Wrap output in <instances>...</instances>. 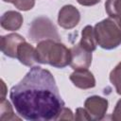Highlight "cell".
Listing matches in <instances>:
<instances>
[{
    "instance_id": "obj_1",
    "label": "cell",
    "mask_w": 121,
    "mask_h": 121,
    "mask_svg": "<svg viewBox=\"0 0 121 121\" xmlns=\"http://www.w3.org/2000/svg\"><path fill=\"white\" fill-rule=\"evenodd\" d=\"M9 97L18 114L30 121L57 120L64 107L53 75L40 66H33L10 89Z\"/></svg>"
},
{
    "instance_id": "obj_2",
    "label": "cell",
    "mask_w": 121,
    "mask_h": 121,
    "mask_svg": "<svg viewBox=\"0 0 121 121\" xmlns=\"http://www.w3.org/2000/svg\"><path fill=\"white\" fill-rule=\"evenodd\" d=\"M37 62L50 64L56 68H64L70 64L71 52L63 43L53 40L38 43L36 47Z\"/></svg>"
},
{
    "instance_id": "obj_3",
    "label": "cell",
    "mask_w": 121,
    "mask_h": 121,
    "mask_svg": "<svg viewBox=\"0 0 121 121\" xmlns=\"http://www.w3.org/2000/svg\"><path fill=\"white\" fill-rule=\"evenodd\" d=\"M97 44L107 50L116 48L121 44V16L108 17L98 22L95 27Z\"/></svg>"
},
{
    "instance_id": "obj_4",
    "label": "cell",
    "mask_w": 121,
    "mask_h": 121,
    "mask_svg": "<svg viewBox=\"0 0 121 121\" xmlns=\"http://www.w3.org/2000/svg\"><path fill=\"white\" fill-rule=\"evenodd\" d=\"M28 36L34 43H40L45 40H53L56 42L60 41L56 26L51 20L45 16L37 17L32 21L28 29Z\"/></svg>"
},
{
    "instance_id": "obj_5",
    "label": "cell",
    "mask_w": 121,
    "mask_h": 121,
    "mask_svg": "<svg viewBox=\"0 0 121 121\" xmlns=\"http://www.w3.org/2000/svg\"><path fill=\"white\" fill-rule=\"evenodd\" d=\"M71 60L70 66L74 70L88 69L92 63V52L84 49L79 43L70 48Z\"/></svg>"
},
{
    "instance_id": "obj_6",
    "label": "cell",
    "mask_w": 121,
    "mask_h": 121,
    "mask_svg": "<svg viewBox=\"0 0 121 121\" xmlns=\"http://www.w3.org/2000/svg\"><path fill=\"white\" fill-rule=\"evenodd\" d=\"M84 108L92 120H101L107 112L108 100L98 95H93L85 100Z\"/></svg>"
},
{
    "instance_id": "obj_7",
    "label": "cell",
    "mask_w": 121,
    "mask_h": 121,
    "mask_svg": "<svg viewBox=\"0 0 121 121\" xmlns=\"http://www.w3.org/2000/svg\"><path fill=\"white\" fill-rule=\"evenodd\" d=\"M79 20L80 13L78 9L72 5H65L59 11L58 23L62 28L71 29L79 23Z\"/></svg>"
},
{
    "instance_id": "obj_8",
    "label": "cell",
    "mask_w": 121,
    "mask_h": 121,
    "mask_svg": "<svg viewBox=\"0 0 121 121\" xmlns=\"http://www.w3.org/2000/svg\"><path fill=\"white\" fill-rule=\"evenodd\" d=\"M25 38L17 33H10L1 37V51L9 58H17L18 46L25 42Z\"/></svg>"
},
{
    "instance_id": "obj_9",
    "label": "cell",
    "mask_w": 121,
    "mask_h": 121,
    "mask_svg": "<svg viewBox=\"0 0 121 121\" xmlns=\"http://www.w3.org/2000/svg\"><path fill=\"white\" fill-rule=\"evenodd\" d=\"M70 80L79 89H91L95 86V79L94 75L88 69L75 70L70 75Z\"/></svg>"
},
{
    "instance_id": "obj_10",
    "label": "cell",
    "mask_w": 121,
    "mask_h": 121,
    "mask_svg": "<svg viewBox=\"0 0 121 121\" xmlns=\"http://www.w3.org/2000/svg\"><path fill=\"white\" fill-rule=\"evenodd\" d=\"M21 63L26 66H32L35 62H37L36 58V48H34L31 44L23 42L17 49V58Z\"/></svg>"
},
{
    "instance_id": "obj_11",
    "label": "cell",
    "mask_w": 121,
    "mask_h": 121,
    "mask_svg": "<svg viewBox=\"0 0 121 121\" xmlns=\"http://www.w3.org/2000/svg\"><path fill=\"white\" fill-rule=\"evenodd\" d=\"M23 24V16L21 13L9 10L5 12L1 17V26L6 30L15 31L18 30Z\"/></svg>"
},
{
    "instance_id": "obj_12",
    "label": "cell",
    "mask_w": 121,
    "mask_h": 121,
    "mask_svg": "<svg viewBox=\"0 0 121 121\" xmlns=\"http://www.w3.org/2000/svg\"><path fill=\"white\" fill-rule=\"evenodd\" d=\"M79 44L86 50L93 52L95 50L97 43L95 36L94 27L91 26H86L81 32V40L79 42Z\"/></svg>"
},
{
    "instance_id": "obj_13",
    "label": "cell",
    "mask_w": 121,
    "mask_h": 121,
    "mask_svg": "<svg viewBox=\"0 0 121 121\" xmlns=\"http://www.w3.org/2000/svg\"><path fill=\"white\" fill-rule=\"evenodd\" d=\"M0 120H20V118L14 114L10 103L5 98L1 99L0 102Z\"/></svg>"
},
{
    "instance_id": "obj_14",
    "label": "cell",
    "mask_w": 121,
    "mask_h": 121,
    "mask_svg": "<svg viewBox=\"0 0 121 121\" xmlns=\"http://www.w3.org/2000/svg\"><path fill=\"white\" fill-rule=\"evenodd\" d=\"M105 9L110 17L121 16V0H106Z\"/></svg>"
},
{
    "instance_id": "obj_15",
    "label": "cell",
    "mask_w": 121,
    "mask_h": 121,
    "mask_svg": "<svg viewBox=\"0 0 121 121\" xmlns=\"http://www.w3.org/2000/svg\"><path fill=\"white\" fill-rule=\"evenodd\" d=\"M110 80L115 87L116 93L121 95V61L112 70L110 74Z\"/></svg>"
},
{
    "instance_id": "obj_16",
    "label": "cell",
    "mask_w": 121,
    "mask_h": 121,
    "mask_svg": "<svg viewBox=\"0 0 121 121\" xmlns=\"http://www.w3.org/2000/svg\"><path fill=\"white\" fill-rule=\"evenodd\" d=\"M12 4L20 10H29L35 5V0H12Z\"/></svg>"
},
{
    "instance_id": "obj_17",
    "label": "cell",
    "mask_w": 121,
    "mask_h": 121,
    "mask_svg": "<svg viewBox=\"0 0 121 121\" xmlns=\"http://www.w3.org/2000/svg\"><path fill=\"white\" fill-rule=\"evenodd\" d=\"M74 119L76 120H92L90 115L88 114L87 111L85 110V108H78L76 111V115L74 117Z\"/></svg>"
},
{
    "instance_id": "obj_18",
    "label": "cell",
    "mask_w": 121,
    "mask_h": 121,
    "mask_svg": "<svg viewBox=\"0 0 121 121\" xmlns=\"http://www.w3.org/2000/svg\"><path fill=\"white\" fill-rule=\"evenodd\" d=\"M73 119H74V117H73V113H72L71 110L68 108H65V107L62 108V110L60 111V112L57 118V120H73Z\"/></svg>"
},
{
    "instance_id": "obj_19",
    "label": "cell",
    "mask_w": 121,
    "mask_h": 121,
    "mask_svg": "<svg viewBox=\"0 0 121 121\" xmlns=\"http://www.w3.org/2000/svg\"><path fill=\"white\" fill-rule=\"evenodd\" d=\"M112 118L114 121H121V99H119L116 103L113 112L112 114Z\"/></svg>"
},
{
    "instance_id": "obj_20",
    "label": "cell",
    "mask_w": 121,
    "mask_h": 121,
    "mask_svg": "<svg viewBox=\"0 0 121 121\" xmlns=\"http://www.w3.org/2000/svg\"><path fill=\"white\" fill-rule=\"evenodd\" d=\"M78 4L82 5V6H94L96 5L98 2H100V0H77Z\"/></svg>"
},
{
    "instance_id": "obj_21",
    "label": "cell",
    "mask_w": 121,
    "mask_h": 121,
    "mask_svg": "<svg viewBox=\"0 0 121 121\" xmlns=\"http://www.w3.org/2000/svg\"><path fill=\"white\" fill-rule=\"evenodd\" d=\"M1 85H2V92H1V99L5 98V94H6V86H5V83L3 80H1Z\"/></svg>"
},
{
    "instance_id": "obj_22",
    "label": "cell",
    "mask_w": 121,
    "mask_h": 121,
    "mask_svg": "<svg viewBox=\"0 0 121 121\" xmlns=\"http://www.w3.org/2000/svg\"><path fill=\"white\" fill-rule=\"evenodd\" d=\"M4 2H8V3H12V0H3Z\"/></svg>"
}]
</instances>
